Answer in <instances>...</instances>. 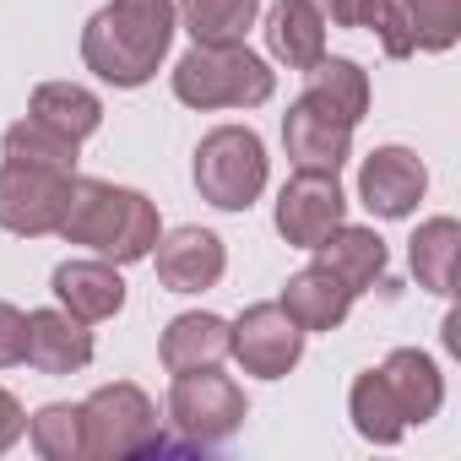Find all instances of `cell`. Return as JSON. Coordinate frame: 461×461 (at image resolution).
Listing matches in <instances>:
<instances>
[{
	"label": "cell",
	"instance_id": "8fae6325",
	"mask_svg": "<svg viewBox=\"0 0 461 461\" xmlns=\"http://www.w3.org/2000/svg\"><path fill=\"white\" fill-rule=\"evenodd\" d=\"M228 256H222V240L206 234V228H174L168 240H158V277L163 288L174 294H201L222 277Z\"/></svg>",
	"mask_w": 461,
	"mask_h": 461
},
{
	"label": "cell",
	"instance_id": "e0dca14e",
	"mask_svg": "<svg viewBox=\"0 0 461 461\" xmlns=\"http://www.w3.org/2000/svg\"><path fill=\"white\" fill-rule=\"evenodd\" d=\"M228 358V326L217 315H179L163 331V364L174 375H195V369H217Z\"/></svg>",
	"mask_w": 461,
	"mask_h": 461
},
{
	"label": "cell",
	"instance_id": "7c38bea8",
	"mask_svg": "<svg viewBox=\"0 0 461 461\" xmlns=\"http://www.w3.org/2000/svg\"><path fill=\"white\" fill-rule=\"evenodd\" d=\"M423 185H429V174H423V163H418L407 147H380V152L364 163V174H358V195H364V206L380 212V217H407V212L418 206Z\"/></svg>",
	"mask_w": 461,
	"mask_h": 461
},
{
	"label": "cell",
	"instance_id": "52a82bcc",
	"mask_svg": "<svg viewBox=\"0 0 461 461\" xmlns=\"http://www.w3.org/2000/svg\"><path fill=\"white\" fill-rule=\"evenodd\" d=\"M168 412H174V423H179L190 439L212 445V439H222V434L240 429L245 396H240L234 380H222L217 369H195V375H179V380H174Z\"/></svg>",
	"mask_w": 461,
	"mask_h": 461
},
{
	"label": "cell",
	"instance_id": "ac0fdd59",
	"mask_svg": "<svg viewBox=\"0 0 461 461\" xmlns=\"http://www.w3.org/2000/svg\"><path fill=\"white\" fill-rule=\"evenodd\" d=\"M348 304H353V294H348L326 267H310V272H299V277L283 288V310H288L304 331H331V326H342Z\"/></svg>",
	"mask_w": 461,
	"mask_h": 461
},
{
	"label": "cell",
	"instance_id": "9a60e30c",
	"mask_svg": "<svg viewBox=\"0 0 461 461\" xmlns=\"http://www.w3.org/2000/svg\"><path fill=\"white\" fill-rule=\"evenodd\" d=\"M315 267H326L348 294H364L369 283H380L385 272V245L369 234V228H331V234L315 245Z\"/></svg>",
	"mask_w": 461,
	"mask_h": 461
},
{
	"label": "cell",
	"instance_id": "44dd1931",
	"mask_svg": "<svg viewBox=\"0 0 461 461\" xmlns=\"http://www.w3.org/2000/svg\"><path fill=\"white\" fill-rule=\"evenodd\" d=\"M380 380L396 396V407H402L407 423L434 418V407H439V375H434V364L423 353H391L385 369H380Z\"/></svg>",
	"mask_w": 461,
	"mask_h": 461
},
{
	"label": "cell",
	"instance_id": "2e32d148",
	"mask_svg": "<svg viewBox=\"0 0 461 461\" xmlns=\"http://www.w3.org/2000/svg\"><path fill=\"white\" fill-rule=\"evenodd\" d=\"M55 294L77 321H109L125 304V283L109 261H66L55 272Z\"/></svg>",
	"mask_w": 461,
	"mask_h": 461
},
{
	"label": "cell",
	"instance_id": "3957f363",
	"mask_svg": "<svg viewBox=\"0 0 461 461\" xmlns=\"http://www.w3.org/2000/svg\"><path fill=\"white\" fill-rule=\"evenodd\" d=\"M174 93L190 109H250L272 98V71L245 44H195L174 66Z\"/></svg>",
	"mask_w": 461,
	"mask_h": 461
},
{
	"label": "cell",
	"instance_id": "7402d4cb",
	"mask_svg": "<svg viewBox=\"0 0 461 461\" xmlns=\"http://www.w3.org/2000/svg\"><path fill=\"white\" fill-rule=\"evenodd\" d=\"M256 12L261 0H179V17L195 33V44H240Z\"/></svg>",
	"mask_w": 461,
	"mask_h": 461
},
{
	"label": "cell",
	"instance_id": "83f0119b",
	"mask_svg": "<svg viewBox=\"0 0 461 461\" xmlns=\"http://www.w3.org/2000/svg\"><path fill=\"white\" fill-rule=\"evenodd\" d=\"M33 445L44 456H82L87 450V429H82V407H44L33 418Z\"/></svg>",
	"mask_w": 461,
	"mask_h": 461
},
{
	"label": "cell",
	"instance_id": "d4e9b609",
	"mask_svg": "<svg viewBox=\"0 0 461 461\" xmlns=\"http://www.w3.org/2000/svg\"><path fill=\"white\" fill-rule=\"evenodd\" d=\"M456 222L450 217H434L418 228V240H412V272L429 294H450V261H456Z\"/></svg>",
	"mask_w": 461,
	"mask_h": 461
},
{
	"label": "cell",
	"instance_id": "cb8c5ba5",
	"mask_svg": "<svg viewBox=\"0 0 461 461\" xmlns=\"http://www.w3.org/2000/svg\"><path fill=\"white\" fill-rule=\"evenodd\" d=\"M407 50H450L461 33V0H396Z\"/></svg>",
	"mask_w": 461,
	"mask_h": 461
},
{
	"label": "cell",
	"instance_id": "8992f818",
	"mask_svg": "<svg viewBox=\"0 0 461 461\" xmlns=\"http://www.w3.org/2000/svg\"><path fill=\"white\" fill-rule=\"evenodd\" d=\"M66 190H71V174H50V168H28L6 158V168H0V228L55 234L66 212Z\"/></svg>",
	"mask_w": 461,
	"mask_h": 461
},
{
	"label": "cell",
	"instance_id": "6da1fadb",
	"mask_svg": "<svg viewBox=\"0 0 461 461\" xmlns=\"http://www.w3.org/2000/svg\"><path fill=\"white\" fill-rule=\"evenodd\" d=\"M174 39V6L168 0H114L82 33V60L114 87H141Z\"/></svg>",
	"mask_w": 461,
	"mask_h": 461
},
{
	"label": "cell",
	"instance_id": "d6986e66",
	"mask_svg": "<svg viewBox=\"0 0 461 461\" xmlns=\"http://www.w3.org/2000/svg\"><path fill=\"white\" fill-rule=\"evenodd\" d=\"M28 114H33L39 125L60 131V136L82 141V136H93V131H98V120H104V104H98L87 87H71V82H44V87L33 93Z\"/></svg>",
	"mask_w": 461,
	"mask_h": 461
},
{
	"label": "cell",
	"instance_id": "f1b7e54d",
	"mask_svg": "<svg viewBox=\"0 0 461 461\" xmlns=\"http://www.w3.org/2000/svg\"><path fill=\"white\" fill-rule=\"evenodd\" d=\"M23 353H28V315L12 310V304H0V369L23 364Z\"/></svg>",
	"mask_w": 461,
	"mask_h": 461
},
{
	"label": "cell",
	"instance_id": "484cf974",
	"mask_svg": "<svg viewBox=\"0 0 461 461\" xmlns=\"http://www.w3.org/2000/svg\"><path fill=\"white\" fill-rule=\"evenodd\" d=\"M353 418H358V434L364 439H380V445H391L396 434H402V407H396V396L385 391V380H380V369H369L358 385H353Z\"/></svg>",
	"mask_w": 461,
	"mask_h": 461
},
{
	"label": "cell",
	"instance_id": "7a4b0ae2",
	"mask_svg": "<svg viewBox=\"0 0 461 461\" xmlns=\"http://www.w3.org/2000/svg\"><path fill=\"white\" fill-rule=\"evenodd\" d=\"M60 234L71 245L98 250L104 261H141L158 245V212L147 195L104 185V179H77L66 190V212H60Z\"/></svg>",
	"mask_w": 461,
	"mask_h": 461
},
{
	"label": "cell",
	"instance_id": "4316f807",
	"mask_svg": "<svg viewBox=\"0 0 461 461\" xmlns=\"http://www.w3.org/2000/svg\"><path fill=\"white\" fill-rule=\"evenodd\" d=\"M326 12H331V23H342V28H375L380 44H385V55H396V60L412 55L407 39H402L396 0H326Z\"/></svg>",
	"mask_w": 461,
	"mask_h": 461
},
{
	"label": "cell",
	"instance_id": "5bb4252c",
	"mask_svg": "<svg viewBox=\"0 0 461 461\" xmlns=\"http://www.w3.org/2000/svg\"><path fill=\"white\" fill-rule=\"evenodd\" d=\"M267 44L288 71H310L326 55V17L315 0H277L267 12Z\"/></svg>",
	"mask_w": 461,
	"mask_h": 461
},
{
	"label": "cell",
	"instance_id": "4fadbf2b",
	"mask_svg": "<svg viewBox=\"0 0 461 461\" xmlns=\"http://www.w3.org/2000/svg\"><path fill=\"white\" fill-rule=\"evenodd\" d=\"M23 358L33 369H44V375H77V369H87V358H93L87 321H77L71 310H39V315H28V353Z\"/></svg>",
	"mask_w": 461,
	"mask_h": 461
},
{
	"label": "cell",
	"instance_id": "9c48e42d",
	"mask_svg": "<svg viewBox=\"0 0 461 461\" xmlns=\"http://www.w3.org/2000/svg\"><path fill=\"white\" fill-rule=\"evenodd\" d=\"M342 222V190H337V174H321V168H299L277 201V228L283 240L299 245V250H315L331 228Z\"/></svg>",
	"mask_w": 461,
	"mask_h": 461
},
{
	"label": "cell",
	"instance_id": "f546056e",
	"mask_svg": "<svg viewBox=\"0 0 461 461\" xmlns=\"http://www.w3.org/2000/svg\"><path fill=\"white\" fill-rule=\"evenodd\" d=\"M17 434H23V407L12 402V391H0V450H6Z\"/></svg>",
	"mask_w": 461,
	"mask_h": 461
},
{
	"label": "cell",
	"instance_id": "30bf717a",
	"mask_svg": "<svg viewBox=\"0 0 461 461\" xmlns=\"http://www.w3.org/2000/svg\"><path fill=\"white\" fill-rule=\"evenodd\" d=\"M283 141H288V158L299 168H321V174H337L348 163V141H353V125L337 120L331 109H321L315 98H299L283 120Z\"/></svg>",
	"mask_w": 461,
	"mask_h": 461
},
{
	"label": "cell",
	"instance_id": "603a6c76",
	"mask_svg": "<svg viewBox=\"0 0 461 461\" xmlns=\"http://www.w3.org/2000/svg\"><path fill=\"white\" fill-rule=\"evenodd\" d=\"M6 158L28 163V168H50V174H77V141L50 131V125H39L33 114L6 131Z\"/></svg>",
	"mask_w": 461,
	"mask_h": 461
},
{
	"label": "cell",
	"instance_id": "ba28073f",
	"mask_svg": "<svg viewBox=\"0 0 461 461\" xmlns=\"http://www.w3.org/2000/svg\"><path fill=\"white\" fill-rule=\"evenodd\" d=\"M299 348H304V326L283 310V304H256L245 310V321L228 331V353H240V364L250 375H288L299 364Z\"/></svg>",
	"mask_w": 461,
	"mask_h": 461
},
{
	"label": "cell",
	"instance_id": "ffe728a7",
	"mask_svg": "<svg viewBox=\"0 0 461 461\" xmlns=\"http://www.w3.org/2000/svg\"><path fill=\"white\" fill-rule=\"evenodd\" d=\"M310 93L304 98H315L321 109H331L337 120H348V125H358L364 120V109H369V82H364V71L353 66V60H315L310 71Z\"/></svg>",
	"mask_w": 461,
	"mask_h": 461
},
{
	"label": "cell",
	"instance_id": "5b68a950",
	"mask_svg": "<svg viewBox=\"0 0 461 461\" xmlns=\"http://www.w3.org/2000/svg\"><path fill=\"white\" fill-rule=\"evenodd\" d=\"M82 429H87V450L93 456H131V450H158V423L152 407L136 385H104L87 407H82Z\"/></svg>",
	"mask_w": 461,
	"mask_h": 461
},
{
	"label": "cell",
	"instance_id": "277c9868",
	"mask_svg": "<svg viewBox=\"0 0 461 461\" xmlns=\"http://www.w3.org/2000/svg\"><path fill=\"white\" fill-rule=\"evenodd\" d=\"M195 185L212 206L245 212L267 185V147L245 125H222L195 147Z\"/></svg>",
	"mask_w": 461,
	"mask_h": 461
}]
</instances>
